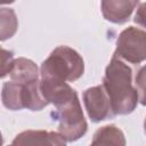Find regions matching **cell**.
Masks as SVG:
<instances>
[{"label": "cell", "mask_w": 146, "mask_h": 146, "mask_svg": "<svg viewBox=\"0 0 146 146\" xmlns=\"http://www.w3.org/2000/svg\"><path fill=\"white\" fill-rule=\"evenodd\" d=\"M83 103L89 119L95 123L115 116L103 84L88 88L83 92Z\"/></svg>", "instance_id": "cell-5"}, {"label": "cell", "mask_w": 146, "mask_h": 146, "mask_svg": "<svg viewBox=\"0 0 146 146\" xmlns=\"http://www.w3.org/2000/svg\"><path fill=\"white\" fill-rule=\"evenodd\" d=\"M136 86L140 104L146 105V65L139 68L136 75Z\"/></svg>", "instance_id": "cell-12"}, {"label": "cell", "mask_w": 146, "mask_h": 146, "mask_svg": "<svg viewBox=\"0 0 146 146\" xmlns=\"http://www.w3.org/2000/svg\"><path fill=\"white\" fill-rule=\"evenodd\" d=\"M2 104L6 108L10 111H19L24 108L23 100V83L8 81L2 86L1 91Z\"/></svg>", "instance_id": "cell-10"}, {"label": "cell", "mask_w": 146, "mask_h": 146, "mask_svg": "<svg viewBox=\"0 0 146 146\" xmlns=\"http://www.w3.org/2000/svg\"><path fill=\"white\" fill-rule=\"evenodd\" d=\"M0 19H1V41H5L9 38H11L18 27V21L16 17L15 11L11 8H5L2 7L0 10Z\"/></svg>", "instance_id": "cell-11"}, {"label": "cell", "mask_w": 146, "mask_h": 146, "mask_svg": "<svg viewBox=\"0 0 146 146\" xmlns=\"http://www.w3.org/2000/svg\"><path fill=\"white\" fill-rule=\"evenodd\" d=\"M90 146H91V145H90Z\"/></svg>", "instance_id": "cell-17"}, {"label": "cell", "mask_w": 146, "mask_h": 146, "mask_svg": "<svg viewBox=\"0 0 146 146\" xmlns=\"http://www.w3.org/2000/svg\"><path fill=\"white\" fill-rule=\"evenodd\" d=\"M125 137L121 129L114 124L99 128L92 138L91 146H125Z\"/></svg>", "instance_id": "cell-8"}, {"label": "cell", "mask_w": 146, "mask_h": 146, "mask_svg": "<svg viewBox=\"0 0 146 146\" xmlns=\"http://www.w3.org/2000/svg\"><path fill=\"white\" fill-rule=\"evenodd\" d=\"M13 144L16 146H66V140L58 132L26 130L18 133Z\"/></svg>", "instance_id": "cell-6"}, {"label": "cell", "mask_w": 146, "mask_h": 146, "mask_svg": "<svg viewBox=\"0 0 146 146\" xmlns=\"http://www.w3.org/2000/svg\"><path fill=\"white\" fill-rule=\"evenodd\" d=\"M8 146H16V145H14V144L11 143V144H10V145H8Z\"/></svg>", "instance_id": "cell-16"}, {"label": "cell", "mask_w": 146, "mask_h": 146, "mask_svg": "<svg viewBox=\"0 0 146 146\" xmlns=\"http://www.w3.org/2000/svg\"><path fill=\"white\" fill-rule=\"evenodd\" d=\"M84 72V62L80 54L67 46L55 48L40 67V76H49L64 82L80 79Z\"/></svg>", "instance_id": "cell-2"}, {"label": "cell", "mask_w": 146, "mask_h": 146, "mask_svg": "<svg viewBox=\"0 0 146 146\" xmlns=\"http://www.w3.org/2000/svg\"><path fill=\"white\" fill-rule=\"evenodd\" d=\"M138 5L139 2L136 0H104L100 2L104 18L115 24L128 22Z\"/></svg>", "instance_id": "cell-7"}, {"label": "cell", "mask_w": 146, "mask_h": 146, "mask_svg": "<svg viewBox=\"0 0 146 146\" xmlns=\"http://www.w3.org/2000/svg\"><path fill=\"white\" fill-rule=\"evenodd\" d=\"M39 68L34 62L21 57L15 59L9 75L11 81L26 83L34 80H39Z\"/></svg>", "instance_id": "cell-9"}, {"label": "cell", "mask_w": 146, "mask_h": 146, "mask_svg": "<svg viewBox=\"0 0 146 146\" xmlns=\"http://www.w3.org/2000/svg\"><path fill=\"white\" fill-rule=\"evenodd\" d=\"M52 120L58 122V133L66 141H75L83 137L88 130L87 121L79 102L78 95L65 103L55 106Z\"/></svg>", "instance_id": "cell-3"}, {"label": "cell", "mask_w": 146, "mask_h": 146, "mask_svg": "<svg viewBox=\"0 0 146 146\" xmlns=\"http://www.w3.org/2000/svg\"><path fill=\"white\" fill-rule=\"evenodd\" d=\"M14 62H15V59L13 58V54L6 49H2V71H1L2 78H5L7 74L10 73Z\"/></svg>", "instance_id": "cell-13"}, {"label": "cell", "mask_w": 146, "mask_h": 146, "mask_svg": "<svg viewBox=\"0 0 146 146\" xmlns=\"http://www.w3.org/2000/svg\"><path fill=\"white\" fill-rule=\"evenodd\" d=\"M132 64H139L146 59V32L135 26L124 29L116 40L114 55Z\"/></svg>", "instance_id": "cell-4"}, {"label": "cell", "mask_w": 146, "mask_h": 146, "mask_svg": "<svg viewBox=\"0 0 146 146\" xmlns=\"http://www.w3.org/2000/svg\"><path fill=\"white\" fill-rule=\"evenodd\" d=\"M144 128H145V132H146V119H145V123H144Z\"/></svg>", "instance_id": "cell-15"}, {"label": "cell", "mask_w": 146, "mask_h": 146, "mask_svg": "<svg viewBox=\"0 0 146 146\" xmlns=\"http://www.w3.org/2000/svg\"><path fill=\"white\" fill-rule=\"evenodd\" d=\"M103 87L110 98L114 115H127L135 111L139 97L132 86V71L120 58L113 56L105 70Z\"/></svg>", "instance_id": "cell-1"}, {"label": "cell", "mask_w": 146, "mask_h": 146, "mask_svg": "<svg viewBox=\"0 0 146 146\" xmlns=\"http://www.w3.org/2000/svg\"><path fill=\"white\" fill-rule=\"evenodd\" d=\"M133 21H135V23H137L140 26L146 29V2L139 3Z\"/></svg>", "instance_id": "cell-14"}]
</instances>
